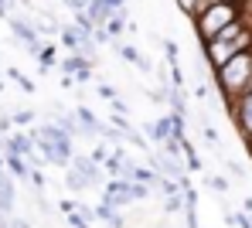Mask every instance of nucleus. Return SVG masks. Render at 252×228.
I'll return each mask as SVG.
<instances>
[{"label":"nucleus","instance_id":"7ed1b4c3","mask_svg":"<svg viewBox=\"0 0 252 228\" xmlns=\"http://www.w3.org/2000/svg\"><path fill=\"white\" fill-rule=\"evenodd\" d=\"M252 48V24L239 34V38H232V41H221V38H211L205 41V58H208L211 68H218V65H225L232 55H239V51H249Z\"/></svg>","mask_w":252,"mask_h":228},{"label":"nucleus","instance_id":"393cba45","mask_svg":"<svg viewBox=\"0 0 252 228\" xmlns=\"http://www.w3.org/2000/svg\"><path fill=\"white\" fill-rule=\"evenodd\" d=\"M246 92H252V75H249V82H246V89H242V95H246Z\"/></svg>","mask_w":252,"mask_h":228},{"label":"nucleus","instance_id":"9d476101","mask_svg":"<svg viewBox=\"0 0 252 228\" xmlns=\"http://www.w3.org/2000/svg\"><path fill=\"white\" fill-rule=\"evenodd\" d=\"M181 153H184V164H188V171H201V157L194 153V146H191L188 140H181Z\"/></svg>","mask_w":252,"mask_h":228},{"label":"nucleus","instance_id":"ddd939ff","mask_svg":"<svg viewBox=\"0 0 252 228\" xmlns=\"http://www.w3.org/2000/svg\"><path fill=\"white\" fill-rule=\"evenodd\" d=\"M164 211H167V215L184 211V198H181V194H170V198H164Z\"/></svg>","mask_w":252,"mask_h":228},{"label":"nucleus","instance_id":"f257e3e1","mask_svg":"<svg viewBox=\"0 0 252 228\" xmlns=\"http://www.w3.org/2000/svg\"><path fill=\"white\" fill-rule=\"evenodd\" d=\"M211 72H215V86H218V92L225 95V106L235 102V99L242 95V89H246L249 75H252V48L249 51L232 55L225 65H218V68H211Z\"/></svg>","mask_w":252,"mask_h":228},{"label":"nucleus","instance_id":"dca6fc26","mask_svg":"<svg viewBox=\"0 0 252 228\" xmlns=\"http://www.w3.org/2000/svg\"><path fill=\"white\" fill-rule=\"evenodd\" d=\"M208 187H211V191H218V194H225V191H228V181H225L221 174H215V177H208Z\"/></svg>","mask_w":252,"mask_h":228},{"label":"nucleus","instance_id":"4468645a","mask_svg":"<svg viewBox=\"0 0 252 228\" xmlns=\"http://www.w3.org/2000/svg\"><path fill=\"white\" fill-rule=\"evenodd\" d=\"M7 75H10V79H14V82H17V86H21V89L28 92V95H31V92H34V82H31V79H24V75H21V72H17V68H7Z\"/></svg>","mask_w":252,"mask_h":228},{"label":"nucleus","instance_id":"423d86ee","mask_svg":"<svg viewBox=\"0 0 252 228\" xmlns=\"http://www.w3.org/2000/svg\"><path fill=\"white\" fill-rule=\"evenodd\" d=\"M92 65H95V61H89L85 55L72 51V55H68V58H65V61H62L58 68H62L65 75H72L75 82H92Z\"/></svg>","mask_w":252,"mask_h":228},{"label":"nucleus","instance_id":"b1692460","mask_svg":"<svg viewBox=\"0 0 252 228\" xmlns=\"http://www.w3.org/2000/svg\"><path fill=\"white\" fill-rule=\"evenodd\" d=\"M208 3H246V0H208Z\"/></svg>","mask_w":252,"mask_h":228},{"label":"nucleus","instance_id":"6e6552de","mask_svg":"<svg viewBox=\"0 0 252 228\" xmlns=\"http://www.w3.org/2000/svg\"><path fill=\"white\" fill-rule=\"evenodd\" d=\"M3 167H7V174H14L17 181H28V174H31L28 160H24V157H14V153H3Z\"/></svg>","mask_w":252,"mask_h":228},{"label":"nucleus","instance_id":"0eeeda50","mask_svg":"<svg viewBox=\"0 0 252 228\" xmlns=\"http://www.w3.org/2000/svg\"><path fill=\"white\" fill-rule=\"evenodd\" d=\"M68 167H72V171H75L89 187H99V184H102V171H99V164H92L89 157H82V153H72Z\"/></svg>","mask_w":252,"mask_h":228},{"label":"nucleus","instance_id":"6ab92c4d","mask_svg":"<svg viewBox=\"0 0 252 228\" xmlns=\"http://www.w3.org/2000/svg\"><path fill=\"white\" fill-rule=\"evenodd\" d=\"M164 51H167L170 65H181V61H177V45H174V41H164Z\"/></svg>","mask_w":252,"mask_h":228},{"label":"nucleus","instance_id":"20e7f679","mask_svg":"<svg viewBox=\"0 0 252 228\" xmlns=\"http://www.w3.org/2000/svg\"><path fill=\"white\" fill-rule=\"evenodd\" d=\"M228 116H232V123L239 126V133H242L246 146H249L252 143V92L239 95L235 102H228Z\"/></svg>","mask_w":252,"mask_h":228},{"label":"nucleus","instance_id":"412c9836","mask_svg":"<svg viewBox=\"0 0 252 228\" xmlns=\"http://www.w3.org/2000/svg\"><path fill=\"white\" fill-rule=\"evenodd\" d=\"M228 171H232V174H235V177H239V181H242V177H246V171H242V164H235V160H228Z\"/></svg>","mask_w":252,"mask_h":228},{"label":"nucleus","instance_id":"1a4fd4ad","mask_svg":"<svg viewBox=\"0 0 252 228\" xmlns=\"http://www.w3.org/2000/svg\"><path fill=\"white\" fill-rule=\"evenodd\" d=\"M10 123L21 126V130H31V126L38 123V113H34V109H17V113H10Z\"/></svg>","mask_w":252,"mask_h":228},{"label":"nucleus","instance_id":"9b49d317","mask_svg":"<svg viewBox=\"0 0 252 228\" xmlns=\"http://www.w3.org/2000/svg\"><path fill=\"white\" fill-rule=\"evenodd\" d=\"M177 7H181V10H184V14L194 21V17H198V14L208 7V0H177Z\"/></svg>","mask_w":252,"mask_h":228},{"label":"nucleus","instance_id":"f8f14e48","mask_svg":"<svg viewBox=\"0 0 252 228\" xmlns=\"http://www.w3.org/2000/svg\"><path fill=\"white\" fill-rule=\"evenodd\" d=\"M65 187H68L72 194H79V191H85V187H89V184H85L82 177H79V174L72 171V167H65Z\"/></svg>","mask_w":252,"mask_h":228},{"label":"nucleus","instance_id":"39448f33","mask_svg":"<svg viewBox=\"0 0 252 228\" xmlns=\"http://www.w3.org/2000/svg\"><path fill=\"white\" fill-rule=\"evenodd\" d=\"M102 201L109 204V208H126V204H133V184L126 181V177H113L109 184H102Z\"/></svg>","mask_w":252,"mask_h":228},{"label":"nucleus","instance_id":"2eb2a0df","mask_svg":"<svg viewBox=\"0 0 252 228\" xmlns=\"http://www.w3.org/2000/svg\"><path fill=\"white\" fill-rule=\"evenodd\" d=\"M92 211H95V218H99V222H109V218H113V215H116V208H109V204H106V201H102V204H95V208H92Z\"/></svg>","mask_w":252,"mask_h":228},{"label":"nucleus","instance_id":"4be33fe9","mask_svg":"<svg viewBox=\"0 0 252 228\" xmlns=\"http://www.w3.org/2000/svg\"><path fill=\"white\" fill-rule=\"evenodd\" d=\"M58 211H62V215H72V211H75V201H58Z\"/></svg>","mask_w":252,"mask_h":228},{"label":"nucleus","instance_id":"f3484780","mask_svg":"<svg viewBox=\"0 0 252 228\" xmlns=\"http://www.w3.org/2000/svg\"><path fill=\"white\" fill-rule=\"evenodd\" d=\"M99 99H106V102H113V99H120L113 86H106V82H99Z\"/></svg>","mask_w":252,"mask_h":228},{"label":"nucleus","instance_id":"f03ea898","mask_svg":"<svg viewBox=\"0 0 252 228\" xmlns=\"http://www.w3.org/2000/svg\"><path fill=\"white\" fill-rule=\"evenodd\" d=\"M246 14H249V3H208V7L194 17V31H198L201 45L211 41L221 28H228L232 21H239V17H246Z\"/></svg>","mask_w":252,"mask_h":228},{"label":"nucleus","instance_id":"5701e85b","mask_svg":"<svg viewBox=\"0 0 252 228\" xmlns=\"http://www.w3.org/2000/svg\"><path fill=\"white\" fill-rule=\"evenodd\" d=\"M205 140H208L211 146H218V133H215V130H211V126H205Z\"/></svg>","mask_w":252,"mask_h":228},{"label":"nucleus","instance_id":"a878e982","mask_svg":"<svg viewBox=\"0 0 252 228\" xmlns=\"http://www.w3.org/2000/svg\"><path fill=\"white\" fill-rule=\"evenodd\" d=\"M249 153H252V143H249Z\"/></svg>","mask_w":252,"mask_h":228},{"label":"nucleus","instance_id":"a211bd4d","mask_svg":"<svg viewBox=\"0 0 252 228\" xmlns=\"http://www.w3.org/2000/svg\"><path fill=\"white\" fill-rule=\"evenodd\" d=\"M10 133H14V123L7 113H0V137H10Z\"/></svg>","mask_w":252,"mask_h":228},{"label":"nucleus","instance_id":"aec40b11","mask_svg":"<svg viewBox=\"0 0 252 228\" xmlns=\"http://www.w3.org/2000/svg\"><path fill=\"white\" fill-rule=\"evenodd\" d=\"M106 225H109V228H126V218L120 215V211H116V215H113V218H109Z\"/></svg>","mask_w":252,"mask_h":228}]
</instances>
